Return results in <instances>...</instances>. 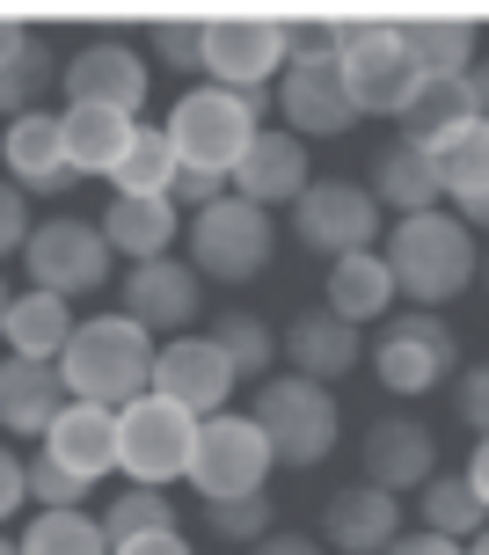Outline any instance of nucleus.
<instances>
[{"label":"nucleus","instance_id":"obj_13","mask_svg":"<svg viewBox=\"0 0 489 555\" xmlns=\"http://www.w3.org/2000/svg\"><path fill=\"white\" fill-rule=\"evenodd\" d=\"M285 74V23H256V15H213L205 23V81L256 95Z\"/></svg>","mask_w":489,"mask_h":555},{"label":"nucleus","instance_id":"obj_8","mask_svg":"<svg viewBox=\"0 0 489 555\" xmlns=\"http://www.w3.org/2000/svg\"><path fill=\"white\" fill-rule=\"evenodd\" d=\"M278 256V227L263 205H248V197H219L205 212H191V271L197 278H219V285H248V278H263Z\"/></svg>","mask_w":489,"mask_h":555},{"label":"nucleus","instance_id":"obj_29","mask_svg":"<svg viewBox=\"0 0 489 555\" xmlns=\"http://www.w3.org/2000/svg\"><path fill=\"white\" fill-rule=\"evenodd\" d=\"M402 125L409 146H424V154H438V146H453V139L475 125V103H467V81H453V74H424V88L409 95V111L395 117Z\"/></svg>","mask_w":489,"mask_h":555},{"label":"nucleus","instance_id":"obj_46","mask_svg":"<svg viewBox=\"0 0 489 555\" xmlns=\"http://www.w3.org/2000/svg\"><path fill=\"white\" fill-rule=\"evenodd\" d=\"M248 555H329V548H322V533H314V541H307V533H271V541H256Z\"/></svg>","mask_w":489,"mask_h":555},{"label":"nucleus","instance_id":"obj_24","mask_svg":"<svg viewBox=\"0 0 489 555\" xmlns=\"http://www.w3.org/2000/svg\"><path fill=\"white\" fill-rule=\"evenodd\" d=\"M66 410V380L59 365L0 359V439H44Z\"/></svg>","mask_w":489,"mask_h":555},{"label":"nucleus","instance_id":"obj_12","mask_svg":"<svg viewBox=\"0 0 489 555\" xmlns=\"http://www.w3.org/2000/svg\"><path fill=\"white\" fill-rule=\"evenodd\" d=\"M146 88H154V74H146L139 44H125V37H95V44H81V52L59 66V95H66V111L88 103V111L139 117V111H146Z\"/></svg>","mask_w":489,"mask_h":555},{"label":"nucleus","instance_id":"obj_39","mask_svg":"<svg viewBox=\"0 0 489 555\" xmlns=\"http://www.w3.org/2000/svg\"><path fill=\"white\" fill-rule=\"evenodd\" d=\"M23 475H29V498H37V512H81L88 482H81V475H66L52 453H44V446H37V453H23Z\"/></svg>","mask_w":489,"mask_h":555},{"label":"nucleus","instance_id":"obj_54","mask_svg":"<svg viewBox=\"0 0 489 555\" xmlns=\"http://www.w3.org/2000/svg\"><path fill=\"white\" fill-rule=\"evenodd\" d=\"M8 300H15V293H8V285H0V330H8Z\"/></svg>","mask_w":489,"mask_h":555},{"label":"nucleus","instance_id":"obj_52","mask_svg":"<svg viewBox=\"0 0 489 555\" xmlns=\"http://www.w3.org/2000/svg\"><path fill=\"white\" fill-rule=\"evenodd\" d=\"M461 220H467V227H489V197H482V205H467Z\"/></svg>","mask_w":489,"mask_h":555},{"label":"nucleus","instance_id":"obj_20","mask_svg":"<svg viewBox=\"0 0 489 555\" xmlns=\"http://www.w3.org/2000/svg\"><path fill=\"white\" fill-rule=\"evenodd\" d=\"M0 162H8V183H15L23 197L74 191V162H66V139H59V117L52 111L8 117V132H0Z\"/></svg>","mask_w":489,"mask_h":555},{"label":"nucleus","instance_id":"obj_44","mask_svg":"<svg viewBox=\"0 0 489 555\" xmlns=\"http://www.w3.org/2000/svg\"><path fill=\"white\" fill-rule=\"evenodd\" d=\"M23 504H29V475H23V453H15V446L0 439V527H8V519H15Z\"/></svg>","mask_w":489,"mask_h":555},{"label":"nucleus","instance_id":"obj_18","mask_svg":"<svg viewBox=\"0 0 489 555\" xmlns=\"http://www.w3.org/2000/svg\"><path fill=\"white\" fill-rule=\"evenodd\" d=\"M402 541V498H387L373 482H344L322 504V548L329 555H387Z\"/></svg>","mask_w":489,"mask_h":555},{"label":"nucleus","instance_id":"obj_16","mask_svg":"<svg viewBox=\"0 0 489 555\" xmlns=\"http://www.w3.org/2000/svg\"><path fill=\"white\" fill-rule=\"evenodd\" d=\"M438 475V439L424 416L409 410H387L365 424V453H358V482H373L387 498H402V490H424Z\"/></svg>","mask_w":489,"mask_h":555},{"label":"nucleus","instance_id":"obj_31","mask_svg":"<svg viewBox=\"0 0 489 555\" xmlns=\"http://www.w3.org/2000/svg\"><path fill=\"white\" fill-rule=\"evenodd\" d=\"M416 519H424V533L453 541V548L489 527V512H482V498L467 490V475H432V482L416 490Z\"/></svg>","mask_w":489,"mask_h":555},{"label":"nucleus","instance_id":"obj_34","mask_svg":"<svg viewBox=\"0 0 489 555\" xmlns=\"http://www.w3.org/2000/svg\"><path fill=\"white\" fill-rule=\"evenodd\" d=\"M402 44L424 74H453V81H461L467 66H475V52H482V37L467 23H402Z\"/></svg>","mask_w":489,"mask_h":555},{"label":"nucleus","instance_id":"obj_32","mask_svg":"<svg viewBox=\"0 0 489 555\" xmlns=\"http://www.w3.org/2000/svg\"><path fill=\"white\" fill-rule=\"evenodd\" d=\"M146 533H183L176 498H168V490H139V482H125V490L103 504V541L125 548V541H146Z\"/></svg>","mask_w":489,"mask_h":555},{"label":"nucleus","instance_id":"obj_57","mask_svg":"<svg viewBox=\"0 0 489 555\" xmlns=\"http://www.w3.org/2000/svg\"><path fill=\"white\" fill-rule=\"evenodd\" d=\"M461 555H475V548H461Z\"/></svg>","mask_w":489,"mask_h":555},{"label":"nucleus","instance_id":"obj_9","mask_svg":"<svg viewBox=\"0 0 489 555\" xmlns=\"http://www.w3.org/2000/svg\"><path fill=\"white\" fill-rule=\"evenodd\" d=\"M271 439L248 424V410H219L197 424V453H191V490L205 504H227V498H263L271 482Z\"/></svg>","mask_w":489,"mask_h":555},{"label":"nucleus","instance_id":"obj_36","mask_svg":"<svg viewBox=\"0 0 489 555\" xmlns=\"http://www.w3.org/2000/svg\"><path fill=\"white\" fill-rule=\"evenodd\" d=\"M438 183H446V197L453 205H482L489 197V125H467L453 146H438Z\"/></svg>","mask_w":489,"mask_h":555},{"label":"nucleus","instance_id":"obj_50","mask_svg":"<svg viewBox=\"0 0 489 555\" xmlns=\"http://www.w3.org/2000/svg\"><path fill=\"white\" fill-rule=\"evenodd\" d=\"M467 490H475V498H482V512H489V439H475V453H467Z\"/></svg>","mask_w":489,"mask_h":555},{"label":"nucleus","instance_id":"obj_7","mask_svg":"<svg viewBox=\"0 0 489 555\" xmlns=\"http://www.w3.org/2000/svg\"><path fill=\"white\" fill-rule=\"evenodd\" d=\"M197 453V416L162 402V395H139L117 410V475L139 482V490H168L191 475Z\"/></svg>","mask_w":489,"mask_h":555},{"label":"nucleus","instance_id":"obj_42","mask_svg":"<svg viewBox=\"0 0 489 555\" xmlns=\"http://www.w3.org/2000/svg\"><path fill=\"white\" fill-rule=\"evenodd\" d=\"M29 197L15 191V183H8V176H0V263H8V256H23V242H29Z\"/></svg>","mask_w":489,"mask_h":555},{"label":"nucleus","instance_id":"obj_26","mask_svg":"<svg viewBox=\"0 0 489 555\" xmlns=\"http://www.w3.org/2000/svg\"><path fill=\"white\" fill-rule=\"evenodd\" d=\"M395 271H387L381 249H358V256H336L329 263V285H322V307L336 314V322H351V330H365V322H387L395 314Z\"/></svg>","mask_w":489,"mask_h":555},{"label":"nucleus","instance_id":"obj_4","mask_svg":"<svg viewBox=\"0 0 489 555\" xmlns=\"http://www.w3.org/2000/svg\"><path fill=\"white\" fill-rule=\"evenodd\" d=\"M248 424L271 439L278 468H322L336 439H344V410L322 380H299V373H271L256 380V402H248Z\"/></svg>","mask_w":489,"mask_h":555},{"label":"nucleus","instance_id":"obj_5","mask_svg":"<svg viewBox=\"0 0 489 555\" xmlns=\"http://www.w3.org/2000/svg\"><path fill=\"white\" fill-rule=\"evenodd\" d=\"M336 74L351 88L358 117H402L409 95L424 88V66L409 59L402 23H351L336 29Z\"/></svg>","mask_w":489,"mask_h":555},{"label":"nucleus","instance_id":"obj_41","mask_svg":"<svg viewBox=\"0 0 489 555\" xmlns=\"http://www.w3.org/2000/svg\"><path fill=\"white\" fill-rule=\"evenodd\" d=\"M453 410L475 439H489V365H461L453 373Z\"/></svg>","mask_w":489,"mask_h":555},{"label":"nucleus","instance_id":"obj_45","mask_svg":"<svg viewBox=\"0 0 489 555\" xmlns=\"http://www.w3.org/2000/svg\"><path fill=\"white\" fill-rule=\"evenodd\" d=\"M168 197H176V205H191V212H205V205H219V197H227V176H197V168H183Z\"/></svg>","mask_w":489,"mask_h":555},{"label":"nucleus","instance_id":"obj_28","mask_svg":"<svg viewBox=\"0 0 489 555\" xmlns=\"http://www.w3.org/2000/svg\"><path fill=\"white\" fill-rule=\"evenodd\" d=\"M59 139H66V162H74V176H117V162L132 154V139H139V117H117V111H88V103H74V111H59Z\"/></svg>","mask_w":489,"mask_h":555},{"label":"nucleus","instance_id":"obj_37","mask_svg":"<svg viewBox=\"0 0 489 555\" xmlns=\"http://www.w3.org/2000/svg\"><path fill=\"white\" fill-rule=\"evenodd\" d=\"M23 555H110V541L88 512H37L23 527Z\"/></svg>","mask_w":489,"mask_h":555},{"label":"nucleus","instance_id":"obj_19","mask_svg":"<svg viewBox=\"0 0 489 555\" xmlns=\"http://www.w3.org/2000/svg\"><path fill=\"white\" fill-rule=\"evenodd\" d=\"M278 359L293 365L299 380H322V388H336V380H344V373L365 359V336H358L351 322H336L329 307H299L293 322L278 330Z\"/></svg>","mask_w":489,"mask_h":555},{"label":"nucleus","instance_id":"obj_35","mask_svg":"<svg viewBox=\"0 0 489 555\" xmlns=\"http://www.w3.org/2000/svg\"><path fill=\"white\" fill-rule=\"evenodd\" d=\"M52 88H59V59H52V44L29 29L23 59H15V66H0V117H29Z\"/></svg>","mask_w":489,"mask_h":555},{"label":"nucleus","instance_id":"obj_23","mask_svg":"<svg viewBox=\"0 0 489 555\" xmlns=\"http://www.w3.org/2000/svg\"><path fill=\"white\" fill-rule=\"evenodd\" d=\"M44 453L66 475H81V482L117 475V410H103V402H66L59 424L44 431Z\"/></svg>","mask_w":489,"mask_h":555},{"label":"nucleus","instance_id":"obj_2","mask_svg":"<svg viewBox=\"0 0 489 555\" xmlns=\"http://www.w3.org/2000/svg\"><path fill=\"white\" fill-rule=\"evenodd\" d=\"M154 351H162V344L139 330L132 314H88V322H74V344L59 351L66 402L125 410L139 395H154Z\"/></svg>","mask_w":489,"mask_h":555},{"label":"nucleus","instance_id":"obj_43","mask_svg":"<svg viewBox=\"0 0 489 555\" xmlns=\"http://www.w3.org/2000/svg\"><path fill=\"white\" fill-rule=\"evenodd\" d=\"M307 59H336V23H293L285 29V66H307Z\"/></svg>","mask_w":489,"mask_h":555},{"label":"nucleus","instance_id":"obj_6","mask_svg":"<svg viewBox=\"0 0 489 555\" xmlns=\"http://www.w3.org/2000/svg\"><path fill=\"white\" fill-rule=\"evenodd\" d=\"M373 373H381L387 395H432L461 373V336L432 307H402L373 336Z\"/></svg>","mask_w":489,"mask_h":555},{"label":"nucleus","instance_id":"obj_30","mask_svg":"<svg viewBox=\"0 0 489 555\" xmlns=\"http://www.w3.org/2000/svg\"><path fill=\"white\" fill-rule=\"evenodd\" d=\"M205 336L227 351L234 380H271V365H278V330L263 322V314H248V307H219Z\"/></svg>","mask_w":489,"mask_h":555},{"label":"nucleus","instance_id":"obj_56","mask_svg":"<svg viewBox=\"0 0 489 555\" xmlns=\"http://www.w3.org/2000/svg\"><path fill=\"white\" fill-rule=\"evenodd\" d=\"M482 293H489V256H482Z\"/></svg>","mask_w":489,"mask_h":555},{"label":"nucleus","instance_id":"obj_51","mask_svg":"<svg viewBox=\"0 0 489 555\" xmlns=\"http://www.w3.org/2000/svg\"><path fill=\"white\" fill-rule=\"evenodd\" d=\"M23 44H29L23 23H0V66H15V59H23Z\"/></svg>","mask_w":489,"mask_h":555},{"label":"nucleus","instance_id":"obj_40","mask_svg":"<svg viewBox=\"0 0 489 555\" xmlns=\"http://www.w3.org/2000/svg\"><path fill=\"white\" fill-rule=\"evenodd\" d=\"M146 52L162 66H176V74H205V23H154Z\"/></svg>","mask_w":489,"mask_h":555},{"label":"nucleus","instance_id":"obj_15","mask_svg":"<svg viewBox=\"0 0 489 555\" xmlns=\"http://www.w3.org/2000/svg\"><path fill=\"white\" fill-rule=\"evenodd\" d=\"M146 336H191V322L205 314V278L191 271V256H154L125 271V307Z\"/></svg>","mask_w":489,"mask_h":555},{"label":"nucleus","instance_id":"obj_53","mask_svg":"<svg viewBox=\"0 0 489 555\" xmlns=\"http://www.w3.org/2000/svg\"><path fill=\"white\" fill-rule=\"evenodd\" d=\"M0 555H23V541H15V533H0Z\"/></svg>","mask_w":489,"mask_h":555},{"label":"nucleus","instance_id":"obj_25","mask_svg":"<svg viewBox=\"0 0 489 555\" xmlns=\"http://www.w3.org/2000/svg\"><path fill=\"white\" fill-rule=\"evenodd\" d=\"M95 227H103L110 256H125V263H154V256H176L183 205H176V197H110Z\"/></svg>","mask_w":489,"mask_h":555},{"label":"nucleus","instance_id":"obj_17","mask_svg":"<svg viewBox=\"0 0 489 555\" xmlns=\"http://www.w3.org/2000/svg\"><path fill=\"white\" fill-rule=\"evenodd\" d=\"M278 117L293 139H344L358 125L351 88L336 74V59H307V66H285L278 74Z\"/></svg>","mask_w":489,"mask_h":555},{"label":"nucleus","instance_id":"obj_47","mask_svg":"<svg viewBox=\"0 0 489 555\" xmlns=\"http://www.w3.org/2000/svg\"><path fill=\"white\" fill-rule=\"evenodd\" d=\"M110 555H191V541L183 533H146V541H125V548H110Z\"/></svg>","mask_w":489,"mask_h":555},{"label":"nucleus","instance_id":"obj_14","mask_svg":"<svg viewBox=\"0 0 489 555\" xmlns=\"http://www.w3.org/2000/svg\"><path fill=\"white\" fill-rule=\"evenodd\" d=\"M234 388H242V380H234L227 351H219L205 330L168 336L162 351H154V395H162V402H176V410H191L197 424L227 410V402H234Z\"/></svg>","mask_w":489,"mask_h":555},{"label":"nucleus","instance_id":"obj_27","mask_svg":"<svg viewBox=\"0 0 489 555\" xmlns=\"http://www.w3.org/2000/svg\"><path fill=\"white\" fill-rule=\"evenodd\" d=\"M0 344H8V359H29V365H59V351L74 344V300H59V293H15L8 300V330H0Z\"/></svg>","mask_w":489,"mask_h":555},{"label":"nucleus","instance_id":"obj_1","mask_svg":"<svg viewBox=\"0 0 489 555\" xmlns=\"http://www.w3.org/2000/svg\"><path fill=\"white\" fill-rule=\"evenodd\" d=\"M387 271H395V293H402L409 307H446V300H461L467 285L482 278V249H475V227L461 220V212H409V220L387 227Z\"/></svg>","mask_w":489,"mask_h":555},{"label":"nucleus","instance_id":"obj_21","mask_svg":"<svg viewBox=\"0 0 489 555\" xmlns=\"http://www.w3.org/2000/svg\"><path fill=\"white\" fill-rule=\"evenodd\" d=\"M365 191H373V205H381V212H395V220H409V212H438V205H446L438 154L409 146V139H387L381 154H373V168H365Z\"/></svg>","mask_w":489,"mask_h":555},{"label":"nucleus","instance_id":"obj_55","mask_svg":"<svg viewBox=\"0 0 489 555\" xmlns=\"http://www.w3.org/2000/svg\"><path fill=\"white\" fill-rule=\"evenodd\" d=\"M475 555H489V527H482V533H475Z\"/></svg>","mask_w":489,"mask_h":555},{"label":"nucleus","instance_id":"obj_3","mask_svg":"<svg viewBox=\"0 0 489 555\" xmlns=\"http://www.w3.org/2000/svg\"><path fill=\"white\" fill-rule=\"evenodd\" d=\"M278 103V88H256V95H234V88H213L197 81L183 88L176 103H168V146H176V162L197 168V176H234L242 154L256 146L263 132V111Z\"/></svg>","mask_w":489,"mask_h":555},{"label":"nucleus","instance_id":"obj_38","mask_svg":"<svg viewBox=\"0 0 489 555\" xmlns=\"http://www.w3.org/2000/svg\"><path fill=\"white\" fill-rule=\"evenodd\" d=\"M205 533H213V541H234V548H256V541H271V533H278V504H271V490H263V498L205 504Z\"/></svg>","mask_w":489,"mask_h":555},{"label":"nucleus","instance_id":"obj_49","mask_svg":"<svg viewBox=\"0 0 489 555\" xmlns=\"http://www.w3.org/2000/svg\"><path fill=\"white\" fill-rule=\"evenodd\" d=\"M387 555H461V548H453V541H438V533H424V527H416V533H402V541H395Z\"/></svg>","mask_w":489,"mask_h":555},{"label":"nucleus","instance_id":"obj_22","mask_svg":"<svg viewBox=\"0 0 489 555\" xmlns=\"http://www.w3.org/2000/svg\"><path fill=\"white\" fill-rule=\"evenodd\" d=\"M314 176H307V139L293 132H256V146L242 154V168L227 176V191L248 197V205H299V191H307Z\"/></svg>","mask_w":489,"mask_h":555},{"label":"nucleus","instance_id":"obj_10","mask_svg":"<svg viewBox=\"0 0 489 555\" xmlns=\"http://www.w3.org/2000/svg\"><path fill=\"white\" fill-rule=\"evenodd\" d=\"M110 242L95 220H74V212H59V220H37L23 242V271L37 293H59V300H88V293H103L110 285Z\"/></svg>","mask_w":489,"mask_h":555},{"label":"nucleus","instance_id":"obj_48","mask_svg":"<svg viewBox=\"0 0 489 555\" xmlns=\"http://www.w3.org/2000/svg\"><path fill=\"white\" fill-rule=\"evenodd\" d=\"M461 81H467V103H475V125H489V59H475Z\"/></svg>","mask_w":489,"mask_h":555},{"label":"nucleus","instance_id":"obj_11","mask_svg":"<svg viewBox=\"0 0 489 555\" xmlns=\"http://www.w3.org/2000/svg\"><path fill=\"white\" fill-rule=\"evenodd\" d=\"M293 234H299V249L329 256V263L358 256V249H381V205L351 176H314L293 205Z\"/></svg>","mask_w":489,"mask_h":555},{"label":"nucleus","instance_id":"obj_33","mask_svg":"<svg viewBox=\"0 0 489 555\" xmlns=\"http://www.w3.org/2000/svg\"><path fill=\"white\" fill-rule=\"evenodd\" d=\"M176 176H183V162H176V146H168V132L162 125H139V139H132V154L117 162V197H168L176 191Z\"/></svg>","mask_w":489,"mask_h":555}]
</instances>
